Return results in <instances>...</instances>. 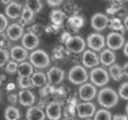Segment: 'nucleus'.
Masks as SVG:
<instances>
[{"mask_svg": "<svg viewBox=\"0 0 128 120\" xmlns=\"http://www.w3.org/2000/svg\"><path fill=\"white\" fill-rule=\"evenodd\" d=\"M122 1H126V0H122Z\"/></svg>", "mask_w": 128, "mask_h": 120, "instance_id": "a18cd8bd", "label": "nucleus"}, {"mask_svg": "<svg viewBox=\"0 0 128 120\" xmlns=\"http://www.w3.org/2000/svg\"><path fill=\"white\" fill-rule=\"evenodd\" d=\"M82 63H83L84 68H94V67H98L100 61H98V57L96 52L91 50V49L83 50Z\"/></svg>", "mask_w": 128, "mask_h": 120, "instance_id": "4468645a", "label": "nucleus"}, {"mask_svg": "<svg viewBox=\"0 0 128 120\" xmlns=\"http://www.w3.org/2000/svg\"><path fill=\"white\" fill-rule=\"evenodd\" d=\"M98 102L104 108H113L118 103V95L110 87H104L98 92Z\"/></svg>", "mask_w": 128, "mask_h": 120, "instance_id": "f257e3e1", "label": "nucleus"}, {"mask_svg": "<svg viewBox=\"0 0 128 120\" xmlns=\"http://www.w3.org/2000/svg\"><path fill=\"white\" fill-rule=\"evenodd\" d=\"M8 99H9V101H10L12 104H14L16 101H18V96H16V94H11V95L8 96Z\"/></svg>", "mask_w": 128, "mask_h": 120, "instance_id": "4c0bfd02", "label": "nucleus"}, {"mask_svg": "<svg viewBox=\"0 0 128 120\" xmlns=\"http://www.w3.org/2000/svg\"><path fill=\"white\" fill-rule=\"evenodd\" d=\"M108 75H110V78H113L114 81H119L123 79V77H127V73L125 72L123 73V68H122L119 64L117 63H113L110 66V70H108Z\"/></svg>", "mask_w": 128, "mask_h": 120, "instance_id": "4be33fe9", "label": "nucleus"}, {"mask_svg": "<svg viewBox=\"0 0 128 120\" xmlns=\"http://www.w3.org/2000/svg\"><path fill=\"white\" fill-rule=\"evenodd\" d=\"M18 85H19L20 89H22V90H28V89H31V87H33V85H32V83H31L30 78H21V77H19Z\"/></svg>", "mask_w": 128, "mask_h": 120, "instance_id": "7c9ffc66", "label": "nucleus"}, {"mask_svg": "<svg viewBox=\"0 0 128 120\" xmlns=\"http://www.w3.org/2000/svg\"><path fill=\"white\" fill-rule=\"evenodd\" d=\"M88 79L89 74L86 72V69L82 66L72 67L68 73V80L74 85H81L83 83H86Z\"/></svg>", "mask_w": 128, "mask_h": 120, "instance_id": "7ed1b4c3", "label": "nucleus"}, {"mask_svg": "<svg viewBox=\"0 0 128 120\" xmlns=\"http://www.w3.org/2000/svg\"><path fill=\"white\" fill-rule=\"evenodd\" d=\"M113 120H127V116L126 115H115L113 117Z\"/></svg>", "mask_w": 128, "mask_h": 120, "instance_id": "58836bf2", "label": "nucleus"}, {"mask_svg": "<svg viewBox=\"0 0 128 120\" xmlns=\"http://www.w3.org/2000/svg\"><path fill=\"white\" fill-rule=\"evenodd\" d=\"M22 9L23 8H22L21 3L12 1V2H10V3L7 4V8H6V15L9 16L10 19H12V20H16L21 15Z\"/></svg>", "mask_w": 128, "mask_h": 120, "instance_id": "f3484780", "label": "nucleus"}, {"mask_svg": "<svg viewBox=\"0 0 128 120\" xmlns=\"http://www.w3.org/2000/svg\"><path fill=\"white\" fill-rule=\"evenodd\" d=\"M98 91L96 86H94L92 83H83L79 87V97L83 102H90L96 96Z\"/></svg>", "mask_w": 128, "mask_h": 120, "instance_id": "1a4fd4ad", "label": "nucleus"}, {"mask_svg": "<svg viewBox=\"0 0 128 120\" xmlns=\"http://www.w3.org/2000/svg\"><path fill=\"white\" fill-rule=\"evenodd\" d=\"M110 27L112 30H122L123 28V25H122V21L119 19H112L110 20Z\"/></svg>", "mask_w": 128, "mask_h": 120, "instance_id": "c9c22d12", "label": "nucleus"}, {"mask_svg": "<svg viewBox=\"0 0 128 120\" xmlns=\"http://www.w3.org/2000/svg\"><path fill=\"white\" fill-rule=\"evenodd\" d=\"M46 78H47L49 84L57 85V84H60L62 82L64 78H65V71L62 69L58 68V67H52L46 73Z\"/></svg>", "mask_w": 128, "mask_h": 120, "instance_id": "9b49d317", "label": "nucleus"}, {"mask_svg": "<svg viewBox=\"0 0 128 120\" xmlns=\"http://www.w3.org/2000/svg\"><path fill=\"white\" fill-rule=\"evenodd\" d=\"M10 57L16 62H22L28 58V50L22 46H14L10 50Z\"/></svg>", "mask_w": 128, "mask_h": 120, "instance_id": "a211bd4d", "label": "nucleus"}, {"mask_svg": "<svg viewBox=\"0 0 128 120\" xmlns=\"http://www.w3.org/2000/svg\"><path fill=\"white\" fill-rule=\"evenodd\" d=\"M18 75L21 78H30L33 73V66L30 62L26 61H22L18 66Z\"/></svg>", "mask_w": 128, "mask_h": 120, "instance_id": "393cba45", "label": "nucleus"}, {"mask_svg": "<svg viewBox=\"0 0 128 120\" xmlns=\"http://www.w3.org/2000/svg\"><path fill=\"white\" fill-rule=\"evenodd\" d=\"M66 48L74 54H80L86 49V40L81 36H70L66 40Z\"/></svg>", "mask_w": 128, "mask_h": 120, "instance_id": "423d86ee", "label": "nucleus"}, {"mask_svg": "<svg viewBox=\"0 0 128 120\" xmlns=\"http://www.w3.org/2000/svg\"><path fill=\"white\" fill-rule=\"evenodd\" d=\"M31 83L33 87H42L43 85H45L47 82V78L44 72H35L32 73V75L30 77Z\"/></svg>", "mask_w": 128, "mask_h": 120, "instance_id": "b1692460", "label": "nucleus"}, {"mask_svg": "<svg viewBox=\"0 0 128 120\" xmlns=\"http://www.w3.org/2000/svg\"><path fill=\"white\" fill-rule=\"evenodd\" d=\"M66 13L60 9H55L50 12L49 17H50V22L56 26H60L66 20Z\"/></svg>", "mask_w": 128, "mask_h": 120, "instance_id": "5701e85b", "label": "nucleus"}, {"mask_svg": "<svg viewBox=\"0 0 128 120\" xmlns=\"http://www.w3.org/2000/svg\"><path fill=\"white\" fill-rule=\"evenodd\" d=\"M45 115L47 116V118L49 120H60L62 115V104L58 103V102H50L46 106Z\"/></svg>", "mask_w": 128, "mask_h": 120, "instance_id": "f8f14e48", "label": "nucleus"}, {"mask_svg": "<svg viewBox=\"0 0 128 120\" xmlns=\"http://www.w3.org/2000/svg\"><path fill=\"white\" fill-rule=\"evenodd\" d=\"M94 120H112V114L106 109H100L94 113Z\"/></svg>", "mask_w": 128, "mask_h": 120, "instance_id": "c85d7f7f", "label": "nucleus"}, {"mask_svg": "<svg viewBox=\"0 0 128 120\" xmlns=\"http://www.w3.org/2000/svg\"><path fill=\"white\" fill-rule=\"evenodd\" d=\"M110 20L104 13H95L91 17V26L95 31H104L108 26Z\"/></svg>", "mask_w": 128, "mask_h": 120, "instance_id": "9d476101", "label": "nucleus"}, {"mask_svg": "<svg viewBox=\"0 0 128 120\" xmlns=\"http://www.w3.org/2000/svg\"><path fill=\"white\" fill-rule=\"evenodd\" d=\"M124 55H125V56H128V46H127V44L126 43H125L124 44Z\"/></svg>", "mask_w": 128, "mask_h": 120, "instance_id": "ea45409f", "label": "nucleus"}, {"mask_svg": "<svg viewBox=\"0 0 128 120\" xmlns=\"http://www.w3.org/2000/svg\"><path fill=\"white\" fill-rule=\"evenodd\" d=\"M8 27V19L4 14L0 13V33H4Z\"/></svg>", "mask_w": 128, "mask_h": 120, "instance_id": "f704fd0d", "label": "nucleus"}, {"mask_svg": "<svg viewBox=\"0 0 128 120\" xmlns=\"http://www.w3.org/2000/svg\"><path fill=\"white\" fill-rule=\"evenodd\" d=\"M125 43L126 42H125L123 34L118 32H110L105 39V44L108 46L110 50H119L123 48Z\"/></svg>", "mask_w": 128, "mask_h": 120, "instance_id": "39448f33", "label": "nucleus"}, {"mask_svg": "<svg viewBox=\"0 0 128 120\" xmlns=\"http://www.w3.org/2000/svg\"><path fill=\"white\" fill-rule=\"evenodd\" d=\"M20 110L14 106H8L4 109V119L6 120H19Z\"/></svg>", "mask_w": 128, "mask_h": 120, "instance_id": "a878e982", "label": "nucleus"}, {"mask_svg": "<svg viewBox=\"0 0 128 120\" xmlns=\"http://www.w3.org/2000/svg\"><path fill=\"white\" fill-rule=\"evenodd\" d=\"M83 120H91V119H90V118H86V119H83Z\"/></svg>", "mask_w": 128, "mask_h": 120, "instance_id": "37998d69", "label": "nucleus"}, {"mask_svg": "<svg viewBox=\"0 0 128 120\" xmlns=\"http://www.w3.org/2000/svg\"><path fill=\"white\" fill-rule=\"evenodd\" d=\"M45 113L42 108L31 106L26 112V120H45Z\"/></svg>", "mask_w": 128, "mask_h": 120, "instance_id": "aec40b11", "label": "nucleus"}, {"mask_svg": "<svg viewBox=\"0 0 128 120\" xmlns=\"http://www.w3.org/2000/svg\"><path fill=\"white\" fill-rule=\"evenodd\" d=\"M62 120H77L74 118V117H66V118H64Z\"/></svg>", "mask_w": 128, "mask_h": 120, "instance_id": "79ce46f5", "label": "nucleus"}, {"mask_svg": "<svg viewBox=\"0 0 128 120\" xmlns=\"http://www.w3.org/2000/svg\"><path fill=\"white\" fill-rule=\"evenodd\" d=\"M0 101H1V92H0Z\"/></svg>", "mask_w": 128, "mask_h": 120, "instance_id": "c03bdc74", "label": "nucleus"}, {"mask_svg": "<svg viewBox=\"0 0 128 120\" xmlns=\"http://www.w3.org/2000/svg\"><path fill=\"white\" fill-rule=\"evenodd\" d=\"M9 58H10V55H9V52H8L7 49L0 48V68L4 67V64L8 62Z\"/></svg>", "mask_w": 128, "mask_h": 120, "instance_id": "473e14b6", "label": "nucleus"}, {"mask_svg": "<svg viewBox=\"0 0 128 120\" xmlns=\"http://www.w3.org/2000/svg\"><path fill=\"white\" fill-rule=\"evenodd\" d=\"M11 40L9 39V37L7 36L6 33H0V48H4L7 49L10 46Z\"/></svg>", "mask_w": 128, "mask_h": 120, "instance_id": "72a5a7b5", "label": "nucleus"}, {"mask_svg": "<svg viewBox=\"0 0 128 120\" xmlns=\"http://www.w3.org/2000/svg\"><path fill=\"white\" fill-rule=\"evenodd\" d=\"M18 66H19V63L16 61H14V60L8 61L6 63V72L8 74H14V73H16V71H18Z\"/></svg>", "mask_w": 128, "mask_h": 120, "instance_id": "c756f323", "label": "nucleus"}, {"mask_svg": "<svg viewBox=\"0 0 128 120\" xmlns=\"http://www.w3.org/2000/svg\"><path fill=\"white\" fill-rule=\"evenodd\" d=\"M34 15H35V13H34L33 11H31L30 9L24 7L22 9L21 15H20V17H21V23H23L24 25L30 24V23L34 20Z\"/></svg>", "mask_w": 128, "mask_h": 120, "instance_id": "bb28decb", "label": "nucleus"}, {"mask_svg": "<svg viewBox=\"0 0 128 120\" xmlns=\"http://www.w3.org/2000/svg\"><path fill=\"white\" fill-rule=\"evenodd\" d=\"M118 97L125 99V101H127L128 99V83L127 82H125V83L120 84L118 87Z\"/></svg>", "mask_w": 128, "mask_h": 120, "instance_id": "2f4dec72", "label": "nucleus"}, {"mask_svg": "<svg viewBox=\"0 0 128 120\" xmlns=\"http://www.w3.org/2000/svg\"><path fill=\"white\" fill-rule=\"evenodd\" d=\"M84 24V19L80 15H72L67 21V26L72 32H78Z\"/></svg>", "mask_w": 128, "mask_h": 120, "instance_id": "412c9836", "label": "nucleus"}, {"mask_svg": "<svg viewBox=\"0 0 128 120\" xmlns=\"http://www.w3.org/2000/svg\"><path fill=\"white\" fill-rule=\"evenodd\" d=\"M1 2L4 4H8V3H10V2H12V0H1Z\"/></svg>", "mask_w": 128, "mask_h": 120, "instance_id": "a19ab883", "label": "nucleus"}, {"mask_svg": "<svg viewBox=\"0 0 128 120\" xmlns=\"http://www.w3.org/2000/svg\"><path fill=\"white\" fill-rule=\"evenodd\" d=\"M76 110H77L79 118L86 119V118H91L94 115L96 108H95V105L91 103V102H83V103H80L77 105Z\"/></svg>", "mask_w": 128, "mask_h": 120, "instance_id": "6e6552de", "label": "nucleus"}, {"mask_svg": "<svg viewBox=\"0 0 128 120\" xmlns=\"http://www.w3.org/2000/svg\"><path fill=\"white\" fill-rule=\"evenodd\" d=\"M46 1H47V4L49 7H59L64 0H46Z\"/></svg>", "mask_w": 128, "mask_h": 120, "instance_id": "e433bc0d", "label": "nucleus"}, {"mask_svg": "<svg viewBox=\"0 0 128 120\" xmlns=\"http://www.w3.org/2000/svg\"><path fill=\"white\" fill-rule=\"evenodd\" d=\"M115 60H116V55L110 49H104L101 52L100 57H98V61L105 67H110V64L115 62Z\"/></svg>", "mask_w": 128, "mask_h": 120, "instance_id": "6ab92c4d", "label": "nucleus"}, {"mask_svg": "<svg viewBox=\"0 0 128 120\" xmlns=\"http://www.w3.org/2000/svg\"><path fill=\"white\" fill-rule=\"evenodd\" d=\"M90 80L94 86H104L108 83L110 75L104 68L94 67L90 72Z\"/></svg>", "mask_w": 128, "mask_h": 120, "instance_id": "20e7f679", "label": "nucleus"}, {"mask_svg": "<svg viewBox=\"0 0 128 120\" xmlns=\"http://www.w3.org/2000/svg\"><path fill=\"white\" fill-rule=\"evenodd\" d=\"M38 36L33 32H28L22 35V47L26 50H34L38 46Z\"/></svg>", "mask_w": 128, "mask_h": 120, "instance_id": "ddd939ff", "label": "nucleus"}, {"mask_svg": "<svg viewBox=\"0 0 128 120\" xmlns=\"http://www.w3.org/2000/svg\"><path fill=\"white\" fill-rule=\"evenodd\" d=\"M18 99L22 106L31 107L35 103V95L30 90H21L18 94Z\"/></svg>", "mask_w": 128, "mask_h": 120, "instance_id": "dca6fc26", "label": "nucleus"}, {"mask_svg": "<svg viewBox=\"0 0 128 120\" xmlns=\"http://www.w3.org/2000/svg\"><path fill=\"white\" fill-rule=\"evenodd\" d=\"M23 33H24L23 27L20 24H16V23H13V24L9 25L6 28V34L9 37V39L12 40V42H16V40L21 38Z\"/></svg>", "mask_w": 128, "mask_h": 120, "instance_id": "2eb2a0df", "label": "nucleus"}, {"mask_svg": "<svg viewBox=\"0 0 128 120\" xmlns=\"http://www.w3.org/2000/svg\"><path fill=\"white\" fill-rule=\"evenodd\" d=\"M30 63L34 68L44 69L49 66L50 58H49V55L45 50L37 49V50L32 51V54L30 55Z\"/></svg>", "mask_w": 128, "mask_h": 120, "instance_id": "f03ea898", "label": "nucleus"}, {"mask_svg": "<svg viewBox=\"0 0 128 120\" xmlns=\"http://www.w3.org/2000/svg\"><path fill=\"white\" fill-rule=\"evenodd\" d=\"M25 7L34 13H38L43 9V3L40 0H25Z\"/></svg>", "mask_w": 128, "mask_h": 120, "instance_id": "cd10ccee", "label": "nucleus"}, {"mask_svg": "<svg viewBox=\"0 0 128 120\" xmlns=\"http://www.w3.org/2000/svg\"><path fill=\"white\" fill-rule=\"evenodd\" d=\"M86 44L93 51H101L105 46V37L101 34L92 33L86 38Z\"/></svg>", "mask_w": 128, "mask_h": 120, "instance_id": "0eeeda50", "label": "nucleus"}]
</instances>
